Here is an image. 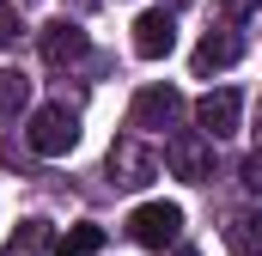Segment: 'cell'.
<instances>
[{"label": "cell", "mask_w": 262, "mask_h": 256, "mask_svg": "<svg viewBox=\"0 0 262 256\" xmlns=\"http://www.w3.org/2000/svg\"><path fill=\"white\" fill-rule=\"evenodd\" d=\"M25 140H31V153H43V159H67L73 146H79V110L73 104H43L31 128H25Z\"/></svg>", "instance_id": "obj_1"}, {"label": "cell", "mask_w": 262, "mask_h": 256, "mask_svg": "<svg viewBox=\"0 0 262 256\" xmlns=\"http://www.w3.org/2000/svg\"><path fill=\"white\" fill-rule=\"evenodd\" d=\"M177 232H183V207H171V201H146L128 214V238L140 250H165V244H177Z\"/></svg>", "instance_id": "obj_2"}, {"label": "cell", "mask_w": 262, "mask_h": 256, "mask_svg": "<svg viewBox=\"0 0 262 256\" xmlns=\"http://www.w3.org/2000/svg\"><path fill=\"white\" fill-rule=\"evenodd\" d=\"M104 171H110V183H116V189H140V183H152V177H159V153H152V146H140L134 134H122V140L110 146V165H104Z\"/></svg>", "instance_id": "obj_3"}, {"label": "cell", "mask_w": 262, "mask_h": 256, "mask_svg": "<svg viewBox=\"0 0 262 256\" xmlns=\"http://www.w3.org/2000/svg\"><path fill=\"white\" fill-rule=\"evenodd\" d=\"M165 159H171V171L183 177V183H207L213 177V140L207 134H171V146H165Z\"/></svg>", "instance_id": "obj_4"}, {"label": "cell", "mask_w": 262, "mask_h": 256, "mask_svg": "<svg viewBox=\"0 0 262 256\" xmlns=\"http://www.w3.org/2000/svg\"><path fill=\"white\" fill-rule=\"evenodd\" d=\"M177 116H183V92L177 86H146L140 98H134V110H128V128H177Z\"/></svg>", "instance_id": "obj_5"}, {"label": "cell", "mask_w": 262, "mask_h": 256, "mask_svg": "<svg viewBox=\"0 0 262 256\" xmlns=\"http://www.w3.org/2000/svg\"><path fill=\"white\" fill-rule=\"evenodd\" d=\"M37 49H43V61L49 67H73V61H85V31L73 25V18H55V25H43V37H37Z\"/></svg>", "instance_id": "obj_6"}, {"label": "cell", "mask_w": 262, "mask_h": 256, "mask_svg": "<svg viewBox=\"0 0 262 256\" xmlns=\"http://www.w3.org/2000/svg\"><path fill=\"white\" fill-rule=\"evenodd\" d=\"M171 43H177V25H171V12H165V6L134 18V55H140V61H165V55H171Z\"/></svg>", "instance_id": "obj_7"}, {"label": "cell", "mask_w": 262, "mask_h": 256, "mask_svg": "<svg viewBox=\"0 0 262 256\" xmlns=\"http://www.w3.org/2000/svg\"><path fill=\"white\" fill-rule=\"evenodd\" d=\"M238 110H244V104H238V92H207V98L195 104V122H201L207 140H226V134L238 128Z\"/></svg>", "instance_id": "obj_8"}, {"label": "cell", "mask_w": 262, "mask_h": 256, "mask_svg": "<svg viewBox=\"0 0 262 256\" xmlns=\"http://www.w3.org/2000/svg\"><path fill=\"white\" fill-rule=\"evenodd\" d=\"M244 55V37L238 31H207L195 43V73H220V67H232Z\"/></svg>", "instance_id": "obj_9"}, {"label": "cell", "mask_w": 262, "mask_h": 256, "mask_svg": "<svg viewBox=\"0 0 262 256\" xmlns=\"http://www.w3.org/2000/svg\"><path fill=\"white\" fill-rule=\"evenodd\" d=\"M226 244H232V256H262V214H232Z\"/></svg>", "instance_id": "obj_10"}, {"label": "cell", "mask_w": 262, "mask_h": 256, "mask_svg": "<svg viewBox=\"0 0 262 256\" xmlns=\"http://www.w3.org/2000/svg\"><path fill=\"white\" fill-rule=\"evenodd\" d=\"M0 256H49V220H18V232L6 238Z\"/></svg>", "instance_id": "obj_11"}, {"label": "cell", "mask_w": 262, "mask_h": 256, "mask_svg": "<svg viewBox=\"0 0 262 256\" xmlns=\"http://www.w3.org/2000/svg\"><path fill=\"white\" fill-rule=\"evenodd\" d=\"M104 250V226H67V238L55 244V256H98Z\"/></svg>", "instance_id": "obj_12"}, {"label": "cell", "mask_w": 262, "mask_h": 256, "mask_svg": "<svg viewBox=\"0 0 262 256\" xmlns=\"http://www.w3.org/2000/svg\"><path fill=\"white\" fill-rule=\"evenodd\" d=\"M25 98H31V79H25L18 67H0V116L25 110Z\"/></svg>", "instance_id": "obj_13"}, {"label": "cell", "mask_w": 262, "mask_h": 256, "mask_svg": "<svg viewBox=\"0 0 262 256\" xmlns=\"http://www.w3.org/2000/svg\"><path fill=\"white\" fill-rule=\"evenodd\" d=\"M18 31H25V25H18L12 0H0V49H12V43H18Z\"/></svg>", "instance_id": "obj_14"}, {"label": "cell", "mask_w": 262, "mask_h": 256, "mask_svg": "<svg viewBox=\"0 0 262 256\" xmlns=\"http://www.w3.org/2000/svg\"><path fill=\"white\" fill-rule=\"evenodd\" d=\"M238 177H244V189H250V195H262V146L244 159V171H238Z\"/></svg>", "instance_id": "obj_15"}, {"label": "cell", "mask_w": 262, "mask_h": 256, "mask_svg": "<svg viewBox=\"0 0 262 256\" xmlns=\"http://www.w3.org/2000/svg\"><path fill=\"white\" fill-rule=\"evenodd\" d=\"M226 6V18H244V12H256V0H220Z\"/></svg>", "instance_id": "obj_16"}, {"label": "cell", "mask_w": 262, "mask_h": 256, "mask_svg": "<svg viewBox=\"0 0 262 256\" xmlns=\"http://www.w3.org/2000/svg\"><path fill=\"white\" fill-rule=\"evenodd\" d=\"M256 140H262V98H256Z\"/></svg>", "instance_id": "obj_17"}, {"label": "cell", "mask_w": 262, "mask_h": 256, "mask_svg": "<svg viewBox=\"0 0 262 256\" xmlns=\"http://www.w3.org/2000/svg\"><path fill=\"white\" fill-rule=\"evenodd\" d=\"M177 6H189V0H165V12H177Z\"/></svg>", "instance_id": "obj_18"}, {"label": "cell", "mask_w": 262, "mask_h": 256, "mask_svg": "<svg viewBox=\"0 0 262 256\" xmlns=\"http://www.w3.org/2000/svg\"><path fill=\"white\" fill-rule=\"evenodd\" d=\"M177 256H195V250H177Z\"/></svg>", "instance_id": "obj_19"}]
</instances>
